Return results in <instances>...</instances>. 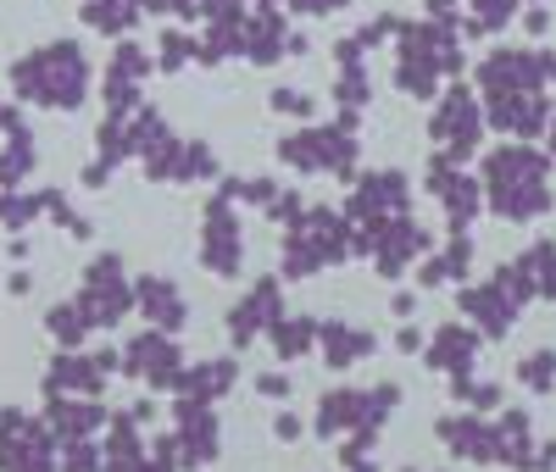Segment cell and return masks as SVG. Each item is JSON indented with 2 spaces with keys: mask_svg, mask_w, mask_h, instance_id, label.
Here are the masks:
<instances>
[{
  "mask_svg": "<svg viewBox=\"0 0 556 472\" xmlns=\"http://www.w3.org/2000/svg\"><path fill=\"white\" fill-rule=\"evenodd\" d=\"M45 217V189H34V195H23V189H0V228L7 233H23Z\"/></svg>",
  "mask_w": 556,
  "mask_h": 472,
  "instance_id": "cell-5",
  "label": "cell"
},
{
  "mask_svg": "<svg viewBox=\"0 0 556 472\" xmlns=\"http://www.w3.org/2000/svg\"><path fill=\"white\" fill-rule=\"evenodd\" d=\"M45 422H51V434H62V439H84L89 429H101V422H106V411L101 406H89V400H62V395H51V417H45Z\"/></svg>",
  "mask_w": 556,
  "mask_h": 472,
  "instance_id": "cell-4",
  "label": "cell"
},
{
  "mask_svg": "<svg viewBox=\"0 0 556 472\" xmlns=\"http://www.w3.org/2000/svg\"><path fill=\"white\" fill-rule=\"evenodd\" d=\"M56 439L45 417H23L17 406L0 411V472H56Z\"/></svg>",
  "mask_w": 556,
  "mask_h": 472,
  "instance_id": "cell-2",
  "label": "cell"
},
{
  "mask_svg": "<svg viewBox=\"0 0 556 472\" xmlns=\"http://www.w3.org/2000/svg\"><path fill=\"white\" fill-rule=\"evenodd\" d=\"M139 301H146V311H151L162 328H178V322H184V306H178V295L167 290V283H146V290H139Z\"/></svg>",
  "mask_w": 556,
  "mask_h": 472,
  "instance_id": "cell-7",
  "label": "cell"
},
{
  "mask_svg": "<svg viewBox=\"0 0 556 472\" xmlns=\"http://www.w3.org/2000/svg\"><path fill=\"white\" fill-rule=\"evenodd\" d=\"M101 378H106V372H101L96 361H84V356L67 350V356L51 361V372H45V395H78V390H96Z\"/></svg>",
  "mask_w": 556,
  "mask_h": 472,
  "instance_id": "cell-3",
  "label": "cell"
},
{
  "mask_svg": "<svg viewBox=\"0 0 556 472\" xmlns=\"http://www.w3.org/2000/svg\"><path fill=\"white\" fill-rule=\"evenodd\" d=\"M190 51L201 56V44H190L184 34H167V39H162V67H167V73H173V67H184V62H190Z\"/></svg>",
  "mask_w": 556,
  "mask_h": 472,
  "instance_id": "cell-9",
  "label": "cell"
},
{
  "mask_svg": "<svg viewBox=\"0 0 556 472\" xmlns=\"http://www.w3.org/2000/svg\"><path fill=\"white\" fill-rule=\"evenodd\" d=\"M45 334H51L56 345H67V350H73V345L89 334V317H84V306H78V301H56L51 311H45Z\"/></svg>",
  "mask_w": 556,
  "mask_h": 472,
  "instance_id": "cell-6",
  "label": "cell"
},
{
  "mask_svg": "<svg viewBox=\"0 0 556 472\" xmlns=\"http://www.w3.org/2000/svg\"><path fill=\"white\" fill-rule=\"evenodd\" d=\"M56 472H101V461H96V450H89V445L67 439V456L56 461Z\"/></svg>",
  "mask_w": 556,
  "mask_h": 472,
  "instance_id": "cell-8",
  "label": "cell"
},
{
  "mask_svg": "<svg viewBox=\"0 0 556 472\" xmlns=\"http://www.w3.org/2000/svg\"><path fill=\"white\" fill-rule=\"evenodd\" d=\"M23 128V112H17V101H0V133H17Z\"/></svg>",
  "mask_w": 556,
  "mask_h": 472,
  "instance_id": "cell-11",
  "label": "cell"
},
{
  "mask_svg": "<svg viewBox=\"0 0 556 472\" xmlns=\"http://www.w3.org/2000/svg\"><path fill=\"white\" fill-rule=\"evenodd\" d=\"M273 106H278V112H312V101H306L301 89H278V94H273Z\"/></svg>",
  "mask_w": 556,
  "mask_h": 472,
  "instance_id": "cell-10",
  "label": "cell"
},
{
  "mask_svg": "<svg viewBox=\"0 0 556 472\" xmlns=\"http://www.w3.org/2000/svg\"><path fill=\"white\" fill-rule=\"evenodd\" d=\"M12 89H17V106H51V112H73L84 106V89H89V62L73 39H51L39 51L12 62Z\"/></svg>",
  "mask_w": 556,
  "mask_h": 472,
  "instance_id": "cell-1",
  "label": "cell"
},
{
  "mask_svg": "<svg viewBox=\"0 0 556 472\" xmlns=\"http://www.w3.org/2000/svg\"><path fill=\"white\" fill-rule=\"evenodd\" d=\"M306 12H334V7H345V0H301Z\"/></svg>",
  "mask_w": 556,
  "mask_h": 472,
  "instance_id": "cell-12",
  "label": "cell"
}]
</instances>
